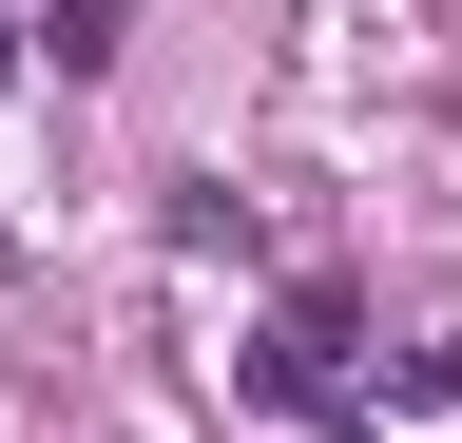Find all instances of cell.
<instances>
[{
  "label": "cell",
  "mask_w": 462,
  "mask_h": 443,
  "mask_svg": "<svg viewBox=\"0 0 462 443\" xmlns=\"http://www.w3.org/2000/svg\"><path fill=\"white\" fill-rule=\"evenodd\" d=\"M231 385H251L270 424H328L346 405V290H270V328L231 347Z\"/></svg>",
  "instance_id": "1"
},
{
  "label": "cell",
  "mask_w": 462,
  "mask_h": 443,
  "mask_svg": "<svg viewBox=\"0 0 462 443\" xmlns=\"http://www.w3.org/2000/svg\"><path fill=\"white\" fill-rule=\"evenodd\" d=\"M0 78H20V20H0Z\"/></svg>",
  "instance_id": "2"
}]
</instances>
